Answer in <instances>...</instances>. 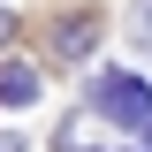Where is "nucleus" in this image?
Masks as SVG:
<instances>
[{
    "instance_id": "nucleus-1",
    "label": "nucleus",
    "mask_w": 152,
    "mask_h": 152,
    "mask_svg": "<svg viewBox=\"0 0 152 152\" xmlns=\"http://www.w3.org/2000/svg\"><path fill=\"white\" fill-rule=\"evenodd\" d=\"M91 114H107V122L137 129V122H152V84H145V76H129V69L91 76Z\"/></svg>"
},
{
    "instance_id": "nucleus-2",
    "label": "nucleus",
    "mask_w": 152,
    "mask_h": 152,
    "mask_svg": "<svg viewBox=\"0 0 152 152\" xmlns=\"http://www.w3.org/2000/svg\"><path fill=\"white\" fill-rule=\"evenodd\" d=\"M91 46H99V15H91V8H76V15L53 23V61H84Z\"/></svg>"
},
{
    "instance_id": "nucleus-3",
    "label": "nucleus",
    "mask_w": 152,
    "mask_h": 152,
    "mask_svg": "<svg viewBox=\"0 0 152 152\" xmlns=\"http://www.w3.org/2000/svg\"><path fill=\"white\" fill-rule=\"evenodd\" d=\"M0 99H8V107H31V99H38V69H23V61H0Z\"/></svg>"
},
{
    "instance_id": "nucleus-4",
    "label": "nucleus",
    "mask_w": 152,
    "mask_h": 152,
    "mask_svg": "<svg viewBox=\"0 0 152 152\" xmlns=\"http://www.w3.org/2000/svg\"><path fill=\"white\" fill-rule=\"evenodd\" d=\"M129 38L152 53V0H137V8H129Z\"/></svg>"
},
{
    "instance_id": "nucleus-5",
    "label": "nucleus",
    "mask_w": 152,
    "mask_h": 152,
    "mask_svg": "<svg viewBox=\"0 0 152 152\" xmlns=\"http://www.w3.org/2000/svg\"><path fill=\"white\" fill-rule=\"evenodd\" d=\"M8 38H15V15H8V8H0V46H8Z\"/></svg>"
},
{
    "instance_id": "nucleus-6",
    "label": "nucleus",
    "mask_w": 152,
    "mask_h": 152,
    "mask_svg": "<svg viewBox=\"0 0 152 152\" xmlns=\"http://www.w3.org/2000/svg\"><path fill=\"white\" fill-rule=\"evenodd\" d=\"M0 152H23V145H15V137H0Z\"/></svg>"
}]
</instances>
